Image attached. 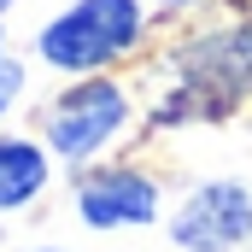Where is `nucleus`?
<instances>
[{
    "label": "nucleus",
    "mask_w": 252,
    "mask_h": 252,
    "mask_svg": "<svg viewBox=\"0 0 252 252\" xmlns=\"http://www.w3.org/2000/svg\"><path fill=\"white\" fill-rule=\"evenodd\" d=\"M76 217L88 229H147L158 223V182L135 164H112V170H88L76 182Z\"/></svg>",
    "instance_id": "20e7f679"
},
{
    "label": "nucleus",
    "mask_w": 252,
    "mask_h": 252,
    "mask_svg": "<svg viewBox=\"0 0 252 252\" xmlns=\"http://www.w3.org/2000/svg\"><path fill=\"white\" fill-rule=\"evenodd\" d=\"M53 176V153L41 141H24V135H0V211H24L35 205L41 188Z\"/></svg>",
    "instance_id": "39448f33"
},
{
    "label": "nucleus",
    "mask_w": 252,
    "mask_h": 252,
    "mask_svg": "<svg viewBox=\"0 0 252 252\" xmlns=\"http://www.w3.org/2000/svg\"><path fill=\"white\" fill-rule=\"evenodd\" d=\"M199 59L211 64L217 82H229V88H252V24L217 35V41H199Z\"/></svg>",
    "instance_id": "423d86ee"
},
{
    "label": "nucleus",
    "mask_w": 252,
    "mask_h": 252,
    "mask_svg": "<svg viewBox=\"0 0 252 252\" xmlns=\"http://www.w3.org/2000/svg\"><path fill=\"white\" fill-rule=\"evenodd\" d=\"M35 252H64V247H35Z\"/></svg>",
    "instance_id": "1a4fd4ad"
},
{
    "label": "nucleus",
    "mask_w": 252,
    "mask_h": 252,
    "mask_svg": "<svg viewBox=\"0 0 252 252\" xmlns=\"http://www.w3.org/2000/svg\"><path fill=\"white\" fill-rule=\"evenodd\" d=\"M147 35V6L141 0H70L59 18L41 24L35 53L47 70L64 76H100L106 64L135 53V41Z\"/></svg>",
    "instance_id": "f257e3e1"
},
{
    "label": "nucleus",
    "mask_w": 252,
    "mask_h": 252,
    "mask_svg": "<svg viewBox=\"0 0 252 252\" xmlns=\"http://www.w3.org/2000/svg\"><path fill=\"white\" fill-rule=\"evenodd\" d=\"M24 82H30V76H24V64L0 53V118H6V112H12V106L24 100Z\"/></svg>",
    "instance_id": "0eeeda50"
},
{
    "label": "nucleus",
    "mask_w": 252,
    "mask_h": 252,
    "mask_svg": "<svg viewBox=\"0 0 252 252\" xmlns=\"http://www.w3.org/2000/svg\"><path fill=\"white\" fill-rule=\"evenodd\" d=\"M6 6H18V0H0V12H6Z\"/></svg>",
    "instance_id": "9d476101"
},
{
    "label": "nucleus",
    "mask_w": 252,
    "mask_h": 252,
    "mask_svg": "<svg viewBox=\"0 0 252 252\" xmlns=\"http://www.w3.org/2000/svg\"><path fill=\"white\" fill-rule=\"evenodd\" d=\"M0 53H6V30H0Z\"/></svg>",
    "instance_id": "9b49d317"
},
{
    "label": "nucleus",
    "mask_w": 252,
    "mask_h": 252,
    "mask_svg": "<svg viewBox=\"0 0 252 252\" xmlns=\"http://www.w3.org/2000/svg\"><path fill=\"white\" fill-rule=\"evenodd\" d=\"M124 129H129V88L118 76H82V82H70L59 100L47 106L41 141H47V153L64 158V164H88Z\"/></svg>",
    "instance_id": "f03ea898"
},
{
    "label": "nucleus",
    "mask_w": 252,
    "mask_h": 252,
    "mask_svg": "<svg viewBox=\"0 0 252 252\" xmlns=\"http://www.w3.org/2000/svg\"><path fill=\"white\" fill-rule=\"evenodd\" d=\"M158 6H193V0H158Z\"/></svg>",
    "instance_id": "6e6552de"
},
{
    "label": "nucleus",
    "mask_w": 252,
    "mask_h": 252,
    "mask_svg": "<svg viewBox=\"0 0 252 252\" xmlns=\"http://www.w3.org/2000/svg\"><path fill=\"white\" fill-rule=\"evenodd\" d=\"M170 241L182 252H241L252 241V188L247 182H199L170 211Z\"/></svg>",
    "instance_id": "7ed1b4c3"
}]
</instances>
